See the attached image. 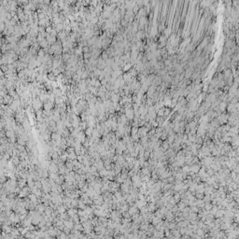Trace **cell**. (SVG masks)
Wrapping results in <instances>:
<instances>
[{"label":"cell","instance_id":"cell-1","mask_svg":"<svg viewBox=\"0 0 239 239\" xmlns=\"http://www.w3.org/2000/svg\"><path fill=\"white\" fill-rule=\"evenodd\" d=\"M42 107V101L40 100V99H36V98H34L33 100V107L34 109L36 110V111H39V108Z\"/></svg>","mask_w":239,"mask_h":239},{"label":"cell","instance_id":"cell-2","mask_svg":"<svg viewBox=\"0 0 239 239\" xmlns=\"http://www.w3.org/2000/svg\"><path fill=\"white\" fill-rule=\"evenodd\" d=\"M52 108V102H48L44 104V109L45 111H51Z\"/></svg>","mask_w":239,"mask_h":239}]
</instances>
